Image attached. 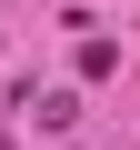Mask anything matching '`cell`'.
Returning <instances> with one entry per match:
<instances>
[{"mask_svg":"<svg viewBox=\"0 0 140 150\" xmlns=\"http://www.w3.org/2000/svg\"><path fill=\"white\" fill-rule=\"evenodd\" d=\"M20 110H30V120H40V130H70V120H80V100H70V90H30V100H20Z\"/></svg>","mask_w":140,"mask_h":150,"instance_id":"1","label":"cell"}]
</instances>
